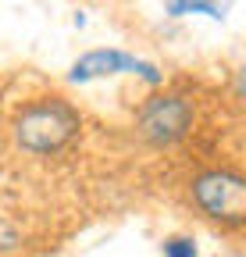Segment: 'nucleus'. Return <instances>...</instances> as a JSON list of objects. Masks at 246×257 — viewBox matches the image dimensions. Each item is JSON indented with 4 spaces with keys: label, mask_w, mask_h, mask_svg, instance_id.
<instances>
[{
    "label": "nucleus",
    "mask_w": 246,
    "mask_h": 257,
    "mask_svg": "<svg viewBox=\"0 0 246 257\" xmlns=\"http://www.w3.org/2000/svg\"><path fill=\"white\" fill-rule=\"evenodd\" d=\"M79 133V114L65 100H36L15 118V143L29 154H57Z\"/></svg>",
    "instance_id": "1"
},
{
    "label": "nucleus",
    "mask_w": 246,
    "mask_h": 257,
    "mask_svg": "<svg viewBox=\"0 0 246 257\" xmlns=\"http://www.w3.org/2000/svg\"><path fill=\"white\" fill-rule=\"evenodd\" d=\"M193 204L221 225H246V175L228 168L200 172L189 186Z\"/></svg>",
    "instance_id": "2"
},
{
    "label": "nucleus",
    "mask_w": 246,
    "mask_h": 257,
    "mask_svg": "<svg viewBox=\"0 0 246 257\" xmlns=\"http://www.w3.org/2000/svg\"><path fill=\"white\" fill-rule=\"evenodd\" d=\"M104 75H139L150 86L164 82V75L157 72V64H150V61H143L136 54H125V50H89V54H82L72 64V72H68L72 82H93V79H104Z\"/></svg>",
    "instance_id": "3"
},
{
    "label": "nucleus",
    "mask_w": 246,
    "mask_h": 257,
    "mask_svg": "<svg viewBox=\"0 0 246 257\" xmlns=\"http://www.w3.org/2000/svg\"><path fill=\"white\" fill-rule=\"evenodd\" d=\"M189 121H193L189 100L168 93V96H153V100L143 104V111H139V133L153 147H168V143H175V140H182L189 133Z\"/></svg>",
    "instance_id": "4"
},
{
    "label": "nucleus",
    "mask_w": 246,
    "mask_h": 257,
    "mask_svg": "<svg viewBox=\"0 0 246 257\" xmlns=\"http://www.w3.org/2000/svg\"><path fill=\"white\" fill-rule=\"evenodd\" d=\"M232 11V0H168V15L182 18V15H207L214 22H225Z\"/></svg>",
    "instance_id": "5"
},
{
    "label": "nucleus",
    "mask_w": 246,
    "mask_h": 257,
    "mask_svg": "<svg viewBox=\"0 0 246 257\" xmlns=\"http://www.w3.org/2000/svg\"><path fill=\"white\" fill-rule=\"evenodd\" d=\"M164 257H196V243L186 236H175L164 243Z\"/></svg>",
    "instance_id": "6"
},
{
    "label": "nucleus",
    "mask_w": 246,
    "mask_h": 257,
    "mask_svg": "<svg viewBox=\"0 0 246 257\" xmlns=\"http://www.w3.org/2000/svg\"><path fill=\"white\" fill-rule=\"evenodd\" d=\"M15 243H18L15 229H11V225H4V221H0V250H11Z\"/></svg>",
    "instance_id": "7"
},
{
    "label": "nucleus",
    "mask_w": 246,
    "mask_h": 257,
    "mask_svg": "<svg viewBox=\"0 0 246 257\" xmlns=\"http://www.w3.org/2000/svg\"><path fill=\"white\" fill-rule=\"evenodd\" d=\"M235 89L246 96V72H239V79H235Z\"/></svg>",
    "instance_id": "8"
}]
</instances>
